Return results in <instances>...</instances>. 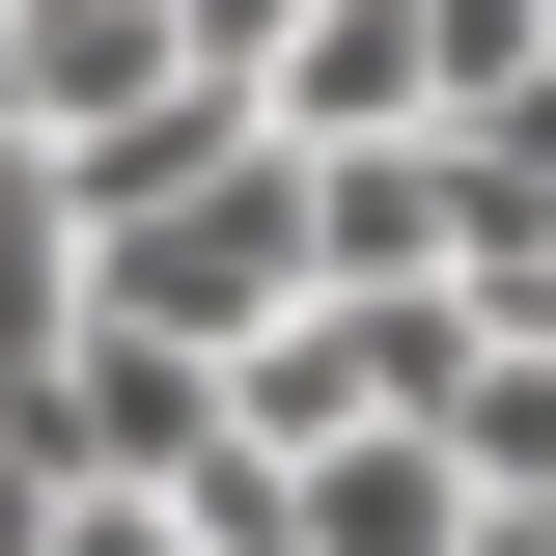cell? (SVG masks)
Segmentation results:
<instances>
[{
  "mask_svg": "<svg viewBox=\"0 0 556 556\" xmlns=\"http://www.w3.org/2000/svg\"><path fill=\"white\" fill-rule=\"evenodd\" d=\"M28 556H223V501H28Z\"/></svg>",
  "mask_w": 556,
  "mask_h": 556,
  "instance_id": "1",
  "label": "cell"
}]
</instances>
